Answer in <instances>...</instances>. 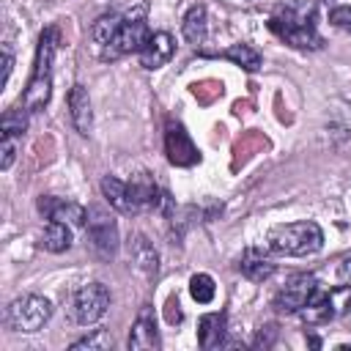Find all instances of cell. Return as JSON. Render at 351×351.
Here are the masks:
<instances>
[{
  "label": "cell",
  "instance_id": "cell-1",
  "mask_svg": "<svg viewBox=\"0 0 351 351\" xmlns=\"http://www.w3.org/2000/svg\"><path fill=\"white\" fill-rule=\"evenodd\" d=\"M315 19H318L315 0H285L269 16V27L274 36H280L285 44L296 49H321L324 38L315 27Z\"/></svg>",
  "mask_w": 351,
  "mask_h": 351
},
{
  "label": "cell",
  "instance_id": "cell-2",
  "mask_svg": "<svg viewBox=\"0 0 351 351\" xmlns=\"http://www.w3.org/2000/svg\"><path fill=\"white\" fill-rule=\"evenodd\" d=\"M58 27H47L41 36H38V49H36V66H33V74H30V82H27V90L22 96V107L36 112V110H44L49 96H52V60H55V52H58Z\"/></svg>",
  "mask_w": 351,
  "mask_h": 351
},
{
  "label": "cell",
  "instance_id": "cell-3",
  "mask_svg": "<svg viewBox=\"0 0 351 351\" xmlns=\"http://www.w3.org/2000/svg\"><path fill=\"white\" fill-rule=\"evenodd\" d=\"M321 247H324V233L310 219H299V222H288V225H274L269 230V250L277 252V255L302 258V255L318 252Z\"/></svg>",
  "mask_w": 351,
  "mask_h": 351
},
{
  "label": "cell",
  "instance_id": "cell-4",
  "mask_svg": "<svg viewBox=\"0 0 351 351\" xmlns=\"http://www.w3.org/2000/svg\"><path fill=\"white\" fill-rule=\"evenodd\" d=\"M52 315V304L49 299L38 296V293H25V296H16L5 313H3V324L11 329V332H38Z\"/></svg>",
  "mask_w": 351,
  "mask_h": 351
},
{
  "label": "cell",
  "instance_id": "cell-5",
  "mask_svg": "<svg viewBox=\"0 0 351 351\" xmlns=\"http://www.w3.org/2000/svg\"><path fill=\"white\" fill-rule=\"evenodd\" d=\"M85 233H88L90 247L101 258H112L118 252V225H115V217L110 211H104L101 206H90L88 208Z\"/></svg>",
  "mask_w": 351,
  "mask_h": 351
},
{
  "label": "cell",
  "instance_id": "cell-6",
  "mask_svg": "<svg viewBox=\"0 0 351 351\" xmlns=\"http://www.w3.org/2000/svg\"><path fill=\"white\" fill-rule=\"evenodd\" d=\"M151 38V27L143 16H132V19H123L121 30L115 33V38L104 47L101 58L104 60H115V58H123L129 52H140L145 47V41Z\"/></svg>",
  "mask_w": 351,
  "mask_h": 351
},
{
  "label": "cell",
  "instance_id": "cell-7",
  "mask_svg": "<svg viewBox=\"0 0 351 351\" xmlns=\"http://www.w3.org/2000/svg\"><path fill=\"white\" fill-rule=\"evenodd\" d=\"M318 288H321V285H318L315 274H293V277L274 293V307H277L280 313H285V315L299 313V310L315 296Z\"/></svg>",
  "mask_w": 351,
  "mask_h": 351
},
{
  "label": "cell",
  "instance_id": "cell-8",
  "mask_svg": "<svg viewBox=\"0 0 351 351\" xmlns=\"http://www.w3.org/2000/svg\"><path fill=\"white\" fill-rule=\"evenodd\" d=\"M110 307V291L101 282H85L77 293H74V318L82 326L96 324Z\"/></svg>",
  "mask_w": 351,
  "mask_h": 351
},
{
  "label": "cell",
  "instance_id": "cell-9",
  "mask_svg": "<svg viewBox=\"0 0 351 351\" xmlns=\"http://www.w3.org/2000/svg\"><path fill=\"white\" fill-rule=\"evenodd\" d=\"M165 151H167L170 165H178V167H192L195 162H200L197 145L192 143V137L178 121H167L165 126Z\"/></svg>",
  "mask_w": 351,
  "mask_h": 351
},
{
  "label": "cell",
  "instance_id": "cell-10",
  "mask_svg": "<svg viewBox=\"0 0 351 351\" xmlns=\"http://www.w3.org/2000/svg\"><path fill=\"white\" fill-rule=\"evenodd\" d=\"M38 211L47 217V219H58V222H66L71 228H80L85 225V217L88 211L74 203V200H63V197H55V195H41L38 197Z\"/></svg>",
  "mask_w": 351,
  "mask_h": 351
},
{
  "label": "cell",
  "instance_id": "cell-11",
  "mask_svg": "<svg viewBox=\"0 0 351 351\" xmlns=\"http://www.w3.org/2000/svg\"><path fill=\"white\" fill-rule=\"evenodd\" d=\"M173 52H176L173 36L165 33V30H159V33H151V38H148L145 47L137 52V58H140V66H143V69L154 71V69L165 66V63L173 58Z\"/></svg>",
  "mask_w": 351,
  "mask_h": 351
},
{
  "label": "cell",
  "instance_id": "cell-12",
  "mask_svg": "<svg viewBox=\"0 0 351 351\" xmlns=\"http://www.w3.org/2000/svg\"><path fill=\"white\" fill-rule=\"evenodd\" d=\"M129 348L134 351H151L159 348V332H156V321H154V310L145 304L137 315V321L132 324L129 332Z\"/></svg>",
  "mask_w": 351,
  "mask_h": 351
},
{
  "label": "cell",
  "instance_id": "cell-13",
  "mask_svg": "<svg viewBox=\"0 0 351 351\" xmlns=\"http://www.w3.org/2000/svg\"><path fill=\"white\" fill-rule=\"evenodd\" d=\"M239 271L252 282H263L266 277H271L274 263H271L269 252H263L261 247H247L239 258Z\"/></svg>",
  "mask_w": 351,
  "mask_h": 351
},
{
  "label": "cell",
  "instance_id": "cell-14",
  "mask_svg": "<svg viewBox=\"0 0 351 351\" xmlns=\"http://www.w3.org/2000/svg\"><path fill=\"white\" fill-rule=\"evenodd\" d=\"M69 115H71V123L80 134H90L93 112H90V96L82 85H74L69 90Z\"/></svg>",
  "mask_w": 351,
  "mask_h": 351
},
{
  "label": "cell",
  "instance_id": "cell-15",
  "mask_svg": "<svg viewBox=\"0 0 351 351\" xmlns=\"http://www.w3.org/2000/svg\"><path fill=\"white\" fill-rule=\"evenodd\" d=\"M225 329H228V318L225 313H208L200 318L197 324V343L200 348H219L225 340Z\"/></svg>",
  "mask_w": 351,
  "mask_h": 351
},
{
  "label": "cell",
  "instance_id": "cell-16",
  "mask_svg": "<svg viewBox=\"0 0 351 351\" xmlns=\"http://www.w3.org/2000/svg\"><path fill=\"white\" fill-rule=\"evenodd\" d=\"M299 315H302V321L304 324H326V321H332V318H337L335 315V307H332V299H329V291H315V296L299 310Z\"/></svg>",
  "mask_w": 351,
  "mask_h": 351
},
{
  "label": "cell",
  "instance_id": "cell-17",
  "mask_svg": "<svg viewBox=\"0 0 351 351\" xmlns=\"http://www.w3.org/2000/svg\"><path fill=\"white\" fill-rule=\"evenodd\" d=\"M181 33H184V38H186L189 44H195V47L206 38V33H208V14H206V5H192V8L186 11V16H184V22H181Z\"/></svg>",
  "mask_w": 351,
  "mask_h": 351
},
{
  "label": "cell",
  "instance_id": "cell-18",
  "mask_svg": "<svg viewBox=\"0 0 351 351\" xmlns=\"http://www.w3.org/2000/svg\"><path fill=\"white\" fill-rule=\"evenodd\" d=\"M74 236H71V225L66 222H58V219H49V225L44 228L41 233V247L47 252H66L71 247Z\"/></svg>",
  "mask_w": 351,
  "mask_h": 351
},
{
  "label": "cell",
  "instance_id": "cell-19",
  "mask_svg": "<svg viewBox=\"0 0 351 351\" xmlns=\"http://www.w3.org/2000/svg\"><path fill=\"white\" fill-rule=\"evenodd\" d=\"M101 192L104 197L110 200L112 208L123 211V214H132V200H129V184L115 178V176H104L101 178Z\"/></svg>",
  "mask_w": 351,
  "mask_h": 351
},
{
  "label": "cell",
  "instance_id": "cell-20",
  "mask_svg": "<svg viewBox=\"0 0 351 351\" xmlns=\"http://www.w3.org/2000/svg\"><path fill=\"white\" fill-rule=\"evenodd\" d=\"M219 58L233 60V63L241 66L244 71H258V69H261V52H258L255 47H250V44H233V47L222 49Z\"/></svg>",
  "mask_w": 351,
  "mask_h": 351
},
{
  "label": "cell",
  "instance_id": "cell-21",
  "mask_svg": "<svg viewBox=\"0 0 351 351\" xmlns=\"http://www.w3.org/2000/svg\"><path fill=\"white\" fill-rule=\"evenodd\" d=\"M129 250H132L134 263H137L145 274H154V271L159 269V255H156L154 244H148V239H145V236H134V241L129 244Z\"/></svg>",
  "mask_w": 351,
  "mask_h": 351
},
{
  "label": "cell",
  "instance_id": "cell-22",
  "mask_svg": "<svg viewBox=\"0 0 351 351\" xmlns=\"http://www.w3.org/2000/svg\"><path fill=\"white\" fill-rule=\"evenodd\" d=\"M121 25H123V16H121V14H104V16H99V19L93 22L90 38H93L96 44L107 47V44L115 38V33L121 30Z\"/></svg>",
  "mask_w": 351,
  "mask_h": 351
},
{
  "label": "cell",
  "instance_id": "cell-23",
  "mask_svg": "<svg viewBox=\"0 0 351 351\" xmlns=\"http://www.w3.org/2000/svg\"><path fill=\"white\" fill-rule=\"evenodd\" d=\"M189 293H192V299L197 302V304H208L211 299H214V293H217V285H214V280H211V274H192V280H189Z\"/></svg>",
  "mask_w": 351,
  "mask_h": 351
},
{
  "label": "cell",
  "instance_id": "cell-24",
  "mask_svg": "<svg viewBox=\"0 0 351 351\" xmlns=\"http://www.w3.org/2000/svg\"><path fill=\"white\" fill-rule=\"evenodd\" d=\"M27 112L30 110H8L0 121V132L5 137H22L27 129Z\"/></svg>",
  "mask_w": 351,
  "mask_h": 351
},
{
  "label": "cell",
  "instance_id": "cell-25",
  "mask_svg": "<svg viewBox=\"0 0 351 351\" xmlns=\"http://www.w3.org/2000/svg\"><path fill=\"white\" fill-rule=\"evenodd\" d=\"M329 299H332L335 315H346V313H351V285H340V288L329 291Z\"/></svg>",
  "mask_w": 351,
  "mask_h": 351
},
{
  "label": "cell",
  "instance_id": "cell-26",
  "mask_svg": "<svg viewBox=\"0 0 351 351\" xmlns=\"http://www.w3.org/2000/svg\"><path fill=\"white\" fill-rule=\"evenodd\" d=\"M110 346H112V340H110V335H107L104 329H96L93 335H88V337L71 343L74 351H77V348H110Z\"/></svg>",
  "mask_w": 351,
  "mask_h": 351
},
{
  "label": "cell",
  "instance_id": "cell-27",
  "mask_svg": "<svg viewBox=\"0 0 351 351\" xmlns=\"http://www.w3.org/2000/svg\"><path fill=\"white\" fill-rule=\"evenodd\" d=\"M329 25L343 33H351V5H335L329 11Z\"/></svg>",
  "mask_w": 351,
  "mask_h": 351
},
{
  "label": "cell",
  "instance_id": "cell-28",
  "mask_svg": "<svg viewBox=\"0 0 351 351\" xmlns=\"http://www.w3.org/2000/svg\"><path fill=\"white\" fill-rule=\"evenodd\" d=\"M0 170H8L11 165H14V159H16V137H5L3 134V140H0Z\"/></svg>",
  "mask_w": 351,
  "mask_h": 351
},
{
  "label": "cell",
  "instance_id": "cell-29",
  "mask_svg": "<svg viewBox=\"0 0 351 351\" xmlns=\"http://www.w3.org/2000/svg\"><path fill=\"white\" fill-rule=\"evenodd\" d=\"M165 318H167V324H181L184 321V313H181V304H178V299L176 296H170L167 299V310H165Z\"/></svg>",
  "mask_w": 351,
  "mask_h": 351
},
{
  "label": "cell",
  "instance_id": "cell-30",
  "mask_svg": "<svg viewBox=\"0 0 351 351\" xmlns=\"http://www.w3.org/2000/svg\"><path fill=\"white\" fill-rule=\"evenodd\" d=\"M337 282L340 285H351V258H343L337 263Z\"/></svg>",
  "mask_w": 351,
  "mask_h": 351
},
{
  "label": "cell",
  "instance_id": "cell-31",
  "mask_svg": "<svg viewBox=\"0 0 351 351\" xmlns=\"http://www.w3.org/2000/svg\"><path fill=\"white\" fill-rule=\"evenodd\" d=\"M11 69H14V55H11V49L5 47V49H3V85H8Z\"/></svg>",
  "mask_w": 351,
  "mask_h": 351
},
{
  "label": "cell",
  "instance_id": "cell-32",
  "mask_svg": "<svg viewBox=\"0 0 351 351\" xmlns=\"http://www.w3.org/2000/svg\"><path fill=\"white\" fill-rule=\"evenodd\" d=\"M324 3H332V0H324Z\"/></svg>",
  "mask_w": 351,
  "mask_h": 351
}]
</instances>
